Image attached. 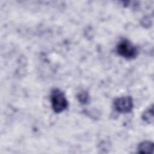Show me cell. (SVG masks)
<instances>
[{
	"instance_id": "cell-1",
	"label": "cell",
	"mask_w": 154,
	"mask_h": 154,
	"mask_svg": "<svg viewBox=\"0 0 154 154\" xmlns=\"http://www.w3.org/2000/svg\"><path fill=\"white\" fill-rule=\"evenodd\" d=\"M51 102L54 112L60 113L67 107V100L64 93L59 89H54L51 94Z\"/></svg>"
},
{
	"instance_id": "cell-2",
	"label": "cell",
	"mask_w": 154,
	"mask_h": 154,
	"mask_svg": "<svg viewBox=\"0 0 154 154\" xmlns=\"http://www.w3.org/2000/svg\"><path fill=\"white\" fill-rule=\"evenodd\" d=\"M118 54L126 58H133L137 55V49L129 40H122L117 46Z\"/></svg>"
},
{
	"instance_id": "cell-3",
	"label": "cell",
	"mask_w": 154,
	"mask_h": 154,
	"mask_svg": "<svg viewBox=\"0 0 154 154\" xmlns=\"http://www.w3.org/2000/svg\"><path fill=\"white\" fill-rule=\"evenodd\" d=\"M115 109L119 112L127 113L131 111L133 108V101L129 96L117 98L114 103Z\"/></svg>"
},
{
	"instance_id": "cell-4",
	"label": "cell",
	"mask_w": 154,
	"mask_h": 154,
	"mask_svg": "<svg viewBox=\"0 0 154 154\" xmlns=\"http://www.w3.org/2000/svg\"><path fill=\"white\" fill-rule=\"evenodd\" d=\"M138 150L141 153H152L153 150V144L150 141H144L139 144Z\"/></svg>"
},
{
	"instance_id": "cell-5",
	"label": "cell",
	"mask_w": 154,
	"mask_h": 154,
	"mask_svg": "<svg viewBox=\"0 0 154 154\" xmlns=\"http://www.w3.org/2000/svg\"><path fill=\"white\" fill-rule=\"evenodd\" d=\"M153 106H152L150 108H148L144 111L142 114V119L144 121L147 122V123H152L153 121Z\"/></svg>"
},
{
	"instance_id": "cell-6",
	"label": "cell",
	"mask_w": 154,
	"mask_h": 154,
	"mask_svg": "<svg viewBox=\"0 0 154 154\" xmlns=\"http://www.w3.org/2000/svg\"><path fill=\"white\" fill-rule=\"evenodd\" d=\"M78 99L81 103H87L89 101V96L87 93L85 91H82L78 94Z\"/></svg>"
}]
</instances>
